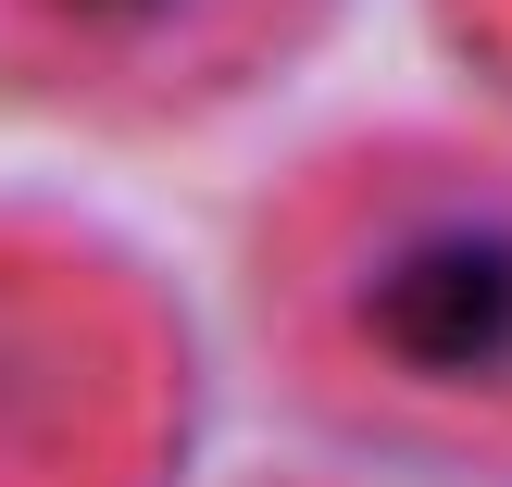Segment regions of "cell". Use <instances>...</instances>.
Masks as SVG:
<instances>
[{"instance_id":"1","label":"cell","mask_w":512,"mask_h":487,"mask_svg":"<svg viewBox=\"0 0 512 487\" xmlns=\"http://www.w3.org/2000/svg\"><path fill=\"white\" fill-rule=\"evenodd\" d=\"M338 338L388 413L450 438H512V200L425 188L338 250Z\"/></svg>"}]
</instances>
